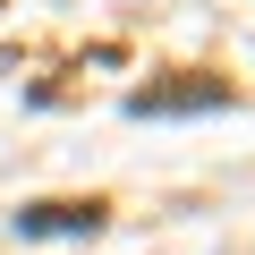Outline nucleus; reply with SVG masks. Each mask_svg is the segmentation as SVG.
Here are the masks:
<instances>
[{"label": "nucleus", "mask_w": 255, "mask_h": 255, "mask_svg": "<svg viewBox=\"0 0 255 255\" xmlns=\"http://www.w3.org/2000/svg\"><path fill=\"white\" fill-rule=\"evenodd\" d=\"M213 102H230L221 77H196V85H145V94H136L145 119H153V111H213Z\"/></svg>", "instance_id": "f257e3e1"}, {"label": "nucleus", "mask_w": 255, "mask_h": 255, "mask_svg": "<svg viewBox=\"0 0 255 255\" xmlns=\"http://www.w3.org/2000/svg\"><path fill=\"white\" fill-rule=\"evenodd\" d=\"M94 221H102V204H34V213H17V230H34V238L43 230H94Z\"/></svg>", "instance_id": "f03ea898"}]
</instances>
